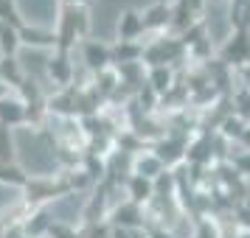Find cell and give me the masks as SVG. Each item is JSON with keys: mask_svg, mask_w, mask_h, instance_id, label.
<instances>
[{"mask_svg": "<svg viewBox=\"0 0 250 238\" xmlns=\"http://www.w3.org/2000/svg\"><path fill=\"white\" fill-rule=\"evenodd\" d=\"M149 0H93V34L110 39L115 37V25H118V17L126 9H135V6H144Z\"/></svg>", "mask_w": 250, "mask_h": 238, "instance_id": "2", "label": "cell"}, {"mask_svg": "<svg viewBox=\"0 0 250 238\" xmlns=\"http://www.w3.org/2000/svg\"><path fill=\"white\" fill-rule=\"evenodd\" d=\"M230 6L228 0H208V34L214 39V45H222L230 34Z\"/></svg>", "mask_w": 250, "mask_h": 238, "instance_id": "4", "label": "cell"}, {"mask_svg": "<svg viewBox=\"0 0 250 238\" xmlns=\"http://www.w3.org/2000/svg\"><path fill=\"white\" fill-rule=\"evenodd\" d=\"M84 202H87V196L84 193H68V196H59L57 202L51 204V219L54 221H62V224H73L76 219L82 216L84 210Z\"/></svg>", "mask_w": 250, "mask_h": 238, "instance_id": "5", "label": "cell"}, {"mask_svg": "<svg viewBox=\"0 0 250 238\" xmlns=\"http://www.w3.org/2000/svg\"><path fill=\"white\" fill-rule=\"evenodd\" d=\"M12 146H14V157L23 165V171H28L31 177H48L57 171V154L45 137L34 132V129H14L12 132Z\"/></svg>", "mask_w": 250, "mask_h": 238, "instance_id": "1", "label": "cell"}, {"mask_svg": "<svg viewBox=\"0 0 250 238\" xmlns=\"http://www.w3.org/2000/svg\"><path fill=\"white\" fill-rule=\"evenodd\" d=\"M17 14H20L28 25L54 28L57 14H59V3L57 0H17Z\"/></svg>", "mask_w": 250, "mask_h": 238, "instance_id": "3", "label": "cell"}, {"mask_svg": "<svg viewBox=\"0 0 250 238\" xmlns=\"http://www.w3.org/2000/svg\"><path fill=\"white\" fill-rule=\"evenodd\" d=\"M17 196H20L17 188H9V185H3V182H0V210H3V207H9V204H14V202H17Z\"/></svg>", "mask_w": 250, "mask_h": 238, "instance_id": "6", "label": "cell"}]
</instances>
